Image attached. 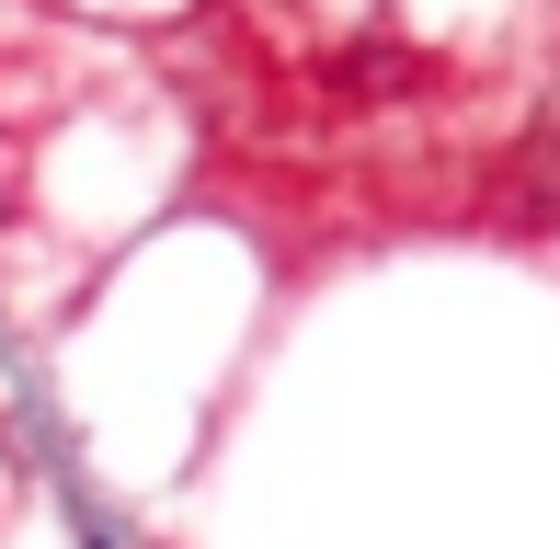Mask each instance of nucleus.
I'll return each instance as SVG.
<instances>
[]
</instances>
